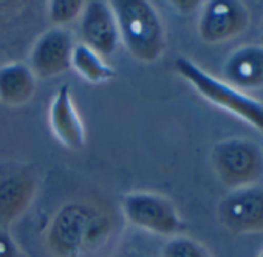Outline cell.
<instances>
[{"mask_svg":"<svg viewBox=\"0 0 263 257\" xmlns=\"http://www.w3.org/2000/svg\"><path fill=\"white\" fill-rule=\"evenodd\" d=\"M119 223L98 203L73 200L64 203L45 229L47 249L54 257H99L118 238Z\"/></svg>","mask_w":263,"mask_h":257,"instance_id":"cell-1","label":"cell"},{"mask_svg":"<svg viewBox=\"0 0 263 257\" xmlns=\"http://www.w3.org/2000/svg\"><path fill=\"white\" fill-rule=\"evenodd\" d=\"M119 41L141 62L158 61L166 48L164 25L155 7L146 0H113Z\"/></svg>","mask_w":263,"mask_h":257,"instance_id":"cell-2","label":"cell"},{"mask_svg":"<svg viewBox=\"0 0 263 257\" xmlns=\"http://www.w3.org/2000/svg\"><path fill=\"white\" fill-rule=\"evenodd\" d=\"M174 67L175 71L206 101L238 116L240 119L255 127L257 131L263 132V104L260 101L234 88L228 82L217 79L189 58L180 56Z\"/></svg>","mask_w":263,"mask_h":257,"instance_id":"cell-3","label":"cell"},{"mask_svg":"<svg viewBox=\"0 0 263 257\" xmlns=\"http://www.w3.org/2000/svg\"><path fill=\"white\" fill-rule=\"evenodd\" d=\"M211 161L218 180L231 189L258 185L263 178V149L249 138L220 141L212 149Z\"/></svg>","mask_w":263,"mask_h":257,"instance_id":"cell-4","label":"cell"},{"mask_svg":"<svg viewBox=\"0 0 263 257\" xmlns=\"http://www.w3.org/2000/svg\"><path fill=\"white\" fill-rule=\"evenodd\" d=\"M121 214L128 225L157 235L177 237L187 228L174 203L151 191L125 194L121 200Z\"/></svg>","mask_w":263,"mask_h":257,"instance_id":"cell-5","label":"cell"},{"mask_svg":"<svg viewBox=\"0 0 263 257\" xmlns=\"http://www.w3.org/2000/svg\"><path fill=\"white\" fill-rule=\"evenodd\" d=\"M41 188L39 171L21 161H0V228L16 223L33 205Z\"/></svg>","mask_w":263,"mask_h":257,"instance_id":"cell-6","label":"cell"},{"mask_svg":"<svg viewBox=\"0 0 263 257\" xmlns=\"http://www.w3.org/2000/svg\"><path fill=\"white\" fill-rule=\"evenodd\" d=\"M220 223L235 235L263 232V185L232 189L217 208Z\"/></svg>","mask_w":263,"mask_h":257,"instance_id":"cell-7","label":"cell"},{"mask_svg":"<svg viewBox=\"0 0 263 257\" xmlns=\"http://www.w3.org/2000/svg\"><path fill=\"white\" fill-rule=\"evenodd\" d=\"M249 25V11L237 0H211L203 5L198 34L206 44H223L238 38Z\"/></svg>","mask_w":263,"mask_h":257,"instance_id":"cell-8","label":"cell"},{"mask_svg":"<svg viewBox=\"0 0 263 257\" xmlns=\"http://www.w3.org/2000/svg\"><path fill=\"white\" fill-rule=\"evenodd\" d=\"M73 34L64 27H54L37 38L30 54V68L36 78L59 76L71 68L74 50Z\"/></svg>","mask_w":263,"mask_h":257,"instance_id":"cell-9","label":"cell"},{"mask_svg":"<svg viewBox=\"0 0 263 257\" xmlns=\"http://www.w3.org/2000/svg\"><path fill=\"white\" fill-rule=\"evenodd\" d=\"M81 36L82 44L102 58H108L118 50L121 41L110 2L105 0L85 2L81 14Z\"/></svg>","mask_w":263,"mask_h":257,"instance_id":"cell-10","label":"cell"},{"mask_svg":"<svg viewBox=\"0 0 263 257\" xmlns=\"http://www.w3.org/2000/svg\"><path fill=\"white\" fill-rule=\"evenodd\" d=\"M50 128L56 140L71 151H81L85 144V128L74 105L68 84L59 85L50 104Z\"/></svg>","mask_w":263,"mask_h":257,"instance_id":"cell-11","label":"cell"},{"mask_svg":"<svg viewBox=\"0 0 263 257\" xmlns=\"http://www.w3.org/2000/svg\"><path fill=\"white\" fill-rule=\"evenodd\" d=\"M224 82L234 88H263V45L248 44L234 50L223 64Z\"/></svg>","mask_w":263,"mask_h":257,"instance_id":"cell-12","label":"cell"},{"mask_svg":"<svg viewBox=\"0 0 263 257\" xmlns=\"http://www.w3.org/2000/svg\"><path fill=\"white\" fill-rule=\"evenodd\" d=\"M37 78L25 62H11L0 67V102L21 107L31 101Z\"/></svg>","mask_w":263,"mask_h":257,"instance_id":"cell-13","label":"cell"},{"mask_svg":"<svg viewBox=\"0 0 263 257\" xmlns=\"http://www.w3.org/2000/svg\"><path fill=\"white\" fill-rule=\"evenodd\" d=\"M71 68L87 82L101 84L113 79L115 70L99 56L96 51L84 45L82 42L74 45L71 56Z\"/></svg>","mask_w":263,"mask_h":257,"instance_id":"cell-14","label":"cell"},{"mask_svg":"<svg viewBox=\"0 0 263 257\" xmlns=\"http://www.w3.org/2000/svg\"><path fill=\"white\" fill-rule=\"evenodd\" d=\"M161 257H212V254L203 243L183 234L171 237L164 243Z\"/></svg>","mask_w":263,"mask_h":257,"instance_id":"cell-15","label":"cell"},{"mask_svg":"<svg viewBox=\"0 0 263 257\" xmlns=\"http://www.w3.org/2000/svg\"><path fill=\"white\" fill-rule=\"evenodd\" d=\"M84 5L85 2H82V0H53L48 7L50 21L56 27L70 24L74 19L81 17Z\"/></svg>","mask_w":263,"mask_h":257,"instance_id":"cell-16","label":"cell"},{"mask_svg":"<svg viewBox=\"0 0 263 257\" xmlns=\"http://www.w3.org/2000/svg\"><path fill=\"white\" fill-rule=\"evenodd\" d=\"M0 257H24L11 234L4 228H0Z\"/></svg>","mask_w":263,"mask_h":257,"instance_id":"cell-17","label":"cell"},{"mask_svg":"<svg viewBox=\"0 0 263 257\" xmlns=\"http://www.w3.org/2000/svg\"><path fill=\"white\" fill-rule=\"evenodd\" d=\"M175 8H178L180 11L186 13V11H192L197 8V5H200V2H174Z\"/></svg>","mask_w":263,"mask_h":257,"instance_id":"cell-18","label":"cell"},{"mask_svg":"<svg viewBox=\"0 0 263 257\" xmlns=\"http://www.w3.org/2000/svg\"><path fill=\"white\" fill-rule=\"evenodd\" d=\"M261 41H263V22H261Z\"/></svg>","mask_w":263,"mask_h":257,"instance_id":"cell-19","label":"cell"},{"mask_svg":"<svg viewBox=\"0 0 263 257\" xmlns=\"http://www.w3.org/2000/svg\"><path fill=\"white\" fill-rule=\"evenodd\" d=\"M258 257H263V249L260 251V254H258Z\"/></svg>","mask_w":263,"mask_h":257,"instance_id":"cell-20","label":"cell"}]
</instances>
